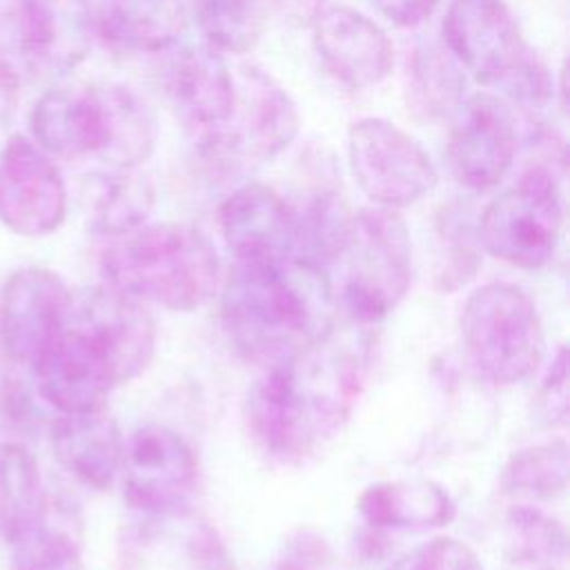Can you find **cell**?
Returning <instances> with one entry per match:
<instances>
[{
  "instance_id": "obj_4",
  "label": "cell",
  "mask_w": 570,
  "mask_h": 570,
  "mask_svg": "<svg viewBox=\"0 0 570 570\" xmlns=\"http://www.w3.org/2000/svg\"><path fill=\"white\" fill-rule=\"evenodd\" d=\"M441 36L465 76L505 102L541 109L554 98V76L505 0H448Z\"/></svg>"
},
{
  "instance_id": "obj_9",
  "label": "cell",
  "mask_w": 570,
  "mask_h": 570,
  "mask_svg": "<svg viewBox=\"0 0 570 570\" xmlns=\"http://www.w3.org/2000/svg\"><path fill=\"white\" fill-rule=\"evenodd\" d=\"M94 40L89 0H0V56L22 73L65 76L89 56Z\"/></svg>"
},
{
  "instance_id": "obj_14",
  "label": "cell",
  "mask_w": 570,
  "mask_h": 570,
  "mask_svg": "<svg viewBox=\"0 0 570 570\" xmlns=\"http://www.w3.org/2000/svg\"><path fill=\"white\" fill-rule=\"evenodd\" d=\"M67 216V185L56 160L29 136L11 134L0 149V223L18 236L53 234Z\"/></svg>"
},
{
  "instance_id": "obj_11",
  "label": "cell",
  "mask_w": 570,
  "mask_h": 570,
  "mask_svg": "<svg viewBox=\"0 0 570 570\" xmlns=\"http://www.w3.org/2000/svg\"><path fill=\"white\" fill-rule=\"evenodd\" d=\"M125 501L149 517L185 514L198 488V459L183 434L145 423L122 439Z\"/></svg>"
},
{
  "instance_id": "obj_7",
  "label": "cell",
  "mask_w": 570,
  "mask_h": 570,
  "mask_svg": "<svg viewBox=\"0 0 570 570\" xmlns=\"http://www.w3.org/2000/svg\"><path fill=\"white\" fill-rule=\"evenodd\" d=\"M461 332L470 361L492 383H519L543 358L546 334L537 305L514 283L476 287L463 305Z\"/></svg>"
},
{
  "instance_id": "obj_36",
  "label": "cell",
  "mask_w": 570,
  "mask_h": 570,
  "mask_svg": "<svg viewBox=\"0 0 570 570\" xmlns=\"http://www.w3.org/2000/svg\"><path fill=\"white\" fill-rule=\"evenodd\" d=\"M441 0H370V4L392 24L412 29L432 18Z\"/></svg>"
},
{
  "instance_id": "obj_35",
  "label": "cell",
  "mask_w": 570,
  "mask_h": 570,
  "mask_svg": "<svg viewBox=\"0 0 570 570\" xmlns=\"http://www.w3.org/2000/svg\"><path fill=\"white\" fill-rule=\"evenodd\" d=\"M327 561V546L325 541L309 532L301 530L292 537L289 543L283 548V557L276 563V570H321Z\"/></svg>"
},
{
  "instance_id": "obj_26",
  "label": "cell",
  "mask_w": 570,
  "mask_h": 570,
  "mask_svg": "<svg viewBox=\"0 0 570 570\" xmlns=\"http://www.w3.org/2000/svg\"><path fill=\"white\" fill-rule=\"evenodd\" d=\"M13 570H85L80 521L60 499H47L42 514L11 543Z\"/></svg>"
},
{
  "instance_id": "obj_37",
  "label": "cell",
  "mask_w": 570,
  "mask_h": 570,
  "mask_svg": "<svg viewBox=\"0 0 570 570\" xmlns=\"http://www.w3.org/2000/svg\"><path fill=\"white\" fill-rule=\"evenodd\" d=\"M22 94V71L0 56V129L9 127L18 114Z\"/></svg>"
},
{
  "instance_id": "obj_8",
  "label": "cell",
  "mask_w": 570,
  "mask_h": 570,
  "mask_svg": "<svg viewBox=\"0 0 570 570\" xmlns=\"http://www.w3.org/2000/svg\"><path fill=\"white\" fill-rule=\"evenodd\" d=\"M563 229L561 171L530 163L512 187L494 196L479 218L488 254L523 269L552 261Z\"/></svg>"
},
{
  "instance_id": "obj_38",
  "label": "cell",
  "mask_w": 570,
  "mask_h": 570,
  "mask_svg": "<svg viewBox=\"0 0 570 570\" xmlns=\"http://www.w3.org/2000/svg\"><path fill=\"white\" fill-rule=\"evenodd\" d=\"M7 390L0 396V403L4 407V421H11L13 430H29L31 423V414H33V405L29 401L27 390L22 387V381L9 379L7 381Z\"/></svg>"
},
{
  "instance_id": "obj_28",
  "label": "cell",
  "mask_w": 570,
  "mask_h": 570,
  "mask_svg": "<svg viewBox=\"0 0 570 570\" xmlns=\"http://www.w3.org/2000/svg\"><path fill=\"white\" fill-rule=\"evenodd\" d=\"M296 214V258L327 272L343 249L352 212L334 189L314 191Z\"/></svg>"
},
{
  "instance_id": "obj_17",
  "label": "cell",
  "mask_w": 570,
  "mask_h": 570,
  "mask_svg": "<svg viewBox=\"0 0 570 570\" xmlns=\"http://www.w3.org/2000/svg\"><path fill=\"white\" fill-rule=\"evenodd\" d=\"M218 227L236 261L296 258L294 205L265 183L236 187L218 207Z\"/></svg>"
},
{
  "instance_id": "obj_12",
  "label": "cell",
  "mask_w": 570,
  "mask_h": 570,
  "mask_svg": "<svg viewBox=\"0 0 570 570\" xmlns=\"http://www.w3.org/2000/svg\"><path fill=\"white\" fill-rule=\"evenodd\" d=\"M31 370L40 399L58 414L102 407L109 392L120 385L107 343L69 312L65 325L31 363Z\"/></svg>"
},
{
  "instance_id": "obj_39",
  "label": "cell",
  "mask_w": 570,
  "mask_h": 570,
  "mask_svg": "<svg viewBox=\"0 0 570 570\" xmlns=\"http://www.w3.org/2000/svg\"><path fill=\"white\" fill-rule=\"evenodd\" d=\"M274 9L283 16V20L296 27H309L314 18L330 4L327 0H272Z\"/></svg>"
},
{
  "instance_id": "obj_6",
  "label": "cell",
  "mask_w": 570,
  "mask_h": 570,
  "mask_svg": "<svg viewBox=\"0 0 570 570\" xmlns=\"http://www.w3.org/2000/svg\"><path fill=\"white\" fill-rule=\"evenodd\" d=\"M236 100L225 125L196 136L200 158L220 174H240L283 154L301 129L292 94L265 69L240 67Z\"/></svg>"
},
{
  "instance_id": "obj_20",
  "label": "cell",
  "mask_w": 570,
  "mask_h": 570,
  "mask_svg": "<svg viewBox=\"0 0 570 570\" xmlns=\"http://www.w3.org/2000/svg\"><path fill=\"white\" fill-rule=\"evenodd\" d=\"M31 140L58 160L100 158L105 109L100 87H56L45 91L29 114Z\"/></svg>"
},
{
  "instance_id": "obj_16",
  "label": "cell",
  "mask_w": 570,
  "mask_h": 570,
  "mask_svg": "<svg viewBox=\"0 0 570 570\" xmlns=\"http://www.w3.org/2000/svg\"><path fill=\"white\" fill-rule=\"evenodd\" d=\"M323 69L347 89L381 85L394 65L385 29L350 4H327L309 24Z\"/></svg>"
},
{
  "instance_id": "obj_24",
  "label": "cell",
  "mask_w": 570,
  "mask_h": 570,
  "mask_svg": "<svg viewBox=\"0 0 570 570\" xmlns=\"http://www.w3.org/2000/svg\"><path fill=\"white\" fill-rule=\"evenodd\" d=\"M105 109L100 160L111 169H138L156 149L158 120L149 102L125 85H98Z\"/></svg>"
},
{
  "instance_id": "obj_29",
  "label": "cell",
  "mask_w": 570,
  "mask_h": 570,
  "mask_svg": "<svg viewBox=\"0 0 570 570\" xmlns=\"http://www.w3.org/2000/svg\"><path fill=\"white\" fill-rule=\"evenodd\" d=\"M191 18L207 47L218 53H249L265 31L263 0H191Z\"/></svg>"
},
{
  "instance_id": "obj_15",
  "label": "cell",
  "mask_w": 570,
  "mask_h": 570,
  "mask_svg": "<svg viewBox=\"0 0 570 570\" xmlns=\"http://www.w3.org/2000/svg\"><path fill=\"white\" fill-rule=\"evenodd\" d=\"M71 305L67 283L47 267H20L0 287V345L20 365H31L65 325Z\"/></svg>"
},
{
  "instance_id": "obj_31",
  "label": "cell",
  "mask_w": 570,
  "mask_h": 570,
  "mask_svg": "<svg viewBox=\"0 0 570 570\" xmlns=\"http://www.w3.org/2000/svg\"><path fill=\"white\" fill-rule=\"evenodd\" d=\"M568 485V445L563 439L530 445L510 456L501 488L512 497L554 499Z\"/></svg>"
},
{
  "instance_id": "obj_33",
  "label": "cell",
  "mask_w": 570,
  "mask_h": 570,
  "mask_svg": "<svg viewBox=\"0 0 570 570\" xmlns=\"http://www.w3.org/2000/svg\"><path fill=\"white\" fill-rule=\"evenodd\" d=\"M392 570H483L476 552L459 539L434 537L405 552Z\"/></svg>"
},
{
  "instance_id": "obj_18",
  "label": "cell",
  "mask_w": 570,
  "mask_h": 570,
  "mask_svg": "<svg viewBox=\"0 0 570 570\" xmlns=\"http://www.w3.org/2000/svg\"><path fill=\"white\" fill-rule=\"evenodd\" d=\"M69 316L91 327L111 350L120 383L136 379L154 358L156 323L147 305L107 283L71 294Z\"/></svg>"
},
{
  "instance_id": "obj_5",
  "label": "cell",
  "mask_w": 570,
  "mask_h": 570,
  "mask_svg": "<svg viewBox=\"0 0 570 570\" xmlns=\"http://www.w3.org/2000/svg\"><path fill=\"white\" fill-rule=\"evenodd\" d=\"M334 265L347 314L358 323L383 321L412 285V243L401 214L376 205L352 214Z\"/></svg>"
},
{
  "instance_id": "obj_22",
  "label": "cell",
  "mask_w": 570,
  "mask_h": 570,
  "mask_svg": "<svg viewBox=\"0 0 570 570\" xmlns=\"http://www.w3.org/2000/svg\"><path fill=\"white\" fill-rule=\"evenodd\" d=\"M183 0H102L94 7L96 38L116 53H163L187 29Z\"/></svg>"
},
{
  "instance_id": "obj_25",
  "label": "cell",
  "mask_w": 570,
  "mask_h": 570,
  "mask_svg": "<svg viewBox=\"0 0 570 570\" xmlns=\"http://www.w3.org/2000/svg\"><path fill=\"white\" fill-rule=\"evenodd\" d=\"M465 78L461 65L443 45H416L405 71L407 109L423 122L450 120L468 98Z\"/></svg>"
},
{
  "instance_id": "obj_21",
  "label": "cell",
  "mask_w": 570,
  "mask_h": 570,
  "mask_svg": "<svg viewBox=\"0 0 570 570\" xmlns=\"http://www.w3.org/2000/svg\"><path fill=\"white\" fill-rule=\"evenodd\" d=\"M51 448L58 463L91 490H109L120 472L122 436L105 407L58 414L51 423Z\"/></svg>"
},
{
  "instance_id": "obj_32",
  "label": "cell",
  "mask_w": 570,
  "mask_h": 570,
  "mask_svg": "<svg viewBox=\"0 0 570 570\" xmlns=\"http://www.w3.org/2000/svg\"><path fill=\"white\" fill-rule=\"evenodd\" d=\"M508 543L528 570H568L563 528L530 505H514L508 514Z\"/></svg>"
},
{
  "instance_id": "obj_1",
  "label": "cell",
  "mask_w": 570,
  "mask_h": 570,
  "mask_svg": "<svg viewBox=\"0 0 570 570\" xmlns=\"http://www.w3.org/2000/svg\"><path fill=\"white\" fill-rule=\"evenodd\" d=\"M334 294L327 272L298 258L236 261L220 294V323L249 363H285L332 334Z\"/></svg>"
},
{
  "instance_id": "obj_10",
  "label": "cell",
  "mask_w": 570,
  "mask_h": 570,
  "mask_svg": "<svg viewBox=\"0 0 570 570\" xmlns=\"http://www.w3.org/2000/svg\"><path fill=\"white\" fill-rule=\"evenodd\" d=\"M347 169L356 187L376 207L403 209L428 196L439 171L423 145L399 125L365 116L350 125L345 138Z\"/></svg>"
},
{
  "instance_id": "obj_2",
  "label": "cell",
  "mask_w": 570,
  "mask_h": 570,
  "mask_svg": "<svg viewBox=\"0 0 570 570\" xmlns=\"http://www.w3.org/2000/svg\"><path fill=\"white\" fill-rule=\"evenodd\" d=\"M363 385V356L327 334L298 356L265 367L247 412L261 448L281 463H298L350 416Z\"/></svg>"
},
{
  "instance_id": "obj_34",
  "label": "cell",
  "mask_w": 570,
  "mask_h": 570,
  "mask_svg": "<svg viewBox=\"0 0 570 570\" xmlns=\"http://www.w3.org/2000/svg\"><path fill=\"white\" fill-rule=\"evenodd\" d=\"M566 410H568V352L561 345L541 385L539 412H541V419H546V423L552 425L557 423V419L561 423L566 421Z\"/></svg>"
},
{
  "instance_id": "obj_13",
  "label": "cell",
  "mask_w": 570,
  "mask_h": 570,
  "mask_svg": "<svg viewBox=\"0 0 570 570\" xmlns=\"http://www.w3.org/2000/svg\"><path fill=\"white\" fill-rule=\"evenodd\" d=\"M450 120L445 160L452 178L470 191L497 187L519 154L512 105L492 91H479L468 96Z\"/></svg>"
},
{
  "instance_id": "obj_23",
  "label": "cell",
  "mask_w": 570,
  "mask_h": 570,
  "mask_svg": "<svg viewBox=\"0 0 570 570\" xmlns=\"http://www.w3.org/2000/svg\"><path fill=\"white\" fill-rule=\"evenodd\" d=\"M356 508L372 528L392 530L441 528L454 517L450 494L425 479L374 483L363 490Z\"/></svg>"
},
{
  "instance_id": "obj_30",
  "label": "cell",
  "mask_w": 570,
  "mask_h": 570,
  "mask_svg": "<svg viewBox=\"0 0 570 570\" xmlns=\"http://www.w3.org/2000/svg\"><path fill=\"white\" fill-rule=\"evenodd\" d=\"M154 203L151 185L138 169H111L100 176L94 200V227L111 238L145 225Z\"/></svg>"
},
{
  "instance_id": "obj_19",
  "label": "cell",
  "mask_w": 570,
  "mask_h": 570,
  "mask_svg": "<svg viewBox=\"0 0 570 570\" xmlns=\"http://www.w3.org/2000/svg\"><path fill=\"white\" fill-rule=\"evenodd\" d=\"M165 91L180 120L200 134L225 125L236 100V73L207 45L180 47L165 67Z\"/></svg>"
},
{
  "instance_id": "obj_27",
  "label": "cell",
  "mask_w": 570,
  "mask_h": 570,
  "mask_svg": "<svg viewBox=\"0 0 570 570\" xmlns=\"http://www.w3.org/2000/svg\"><path fill=\"white\" fill-rule=\"evenodd\" d=\"M47 499L38 461L29 448L22 441L0 443V532L7 543L42 514Z\"/></svg>"
},
{
  "instance_id": "obj_3",
  "label": "cell",
  "mask_w": 570,
  "mask_h": 570,
  "mask_svg": "<svg viewBox=\"0 0 570 570\" xmlns=\"http://www.w3.org/2000/svg\"><path fill=\"white\" fill-rule=\"evenodd\" d=\"M102 283L174 312L212 298L220 263L209 238L185 223L140 225L111 236L100 254Z\"/></svg>"
}]
</instances>
